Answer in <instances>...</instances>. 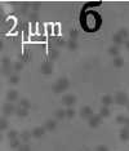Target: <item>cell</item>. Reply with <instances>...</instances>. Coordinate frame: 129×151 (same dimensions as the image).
<instances>
[{
  "instance_id": "1",
  "label": "cell",
  "mask_w": 129,
  "mask_h": 151,
  "mask_svg": "<svg viewBox=\"0 0 129 151\" xmlns=\"http://www.w3.org/2000/svg\"><path fill=\"white\" fill-rule=\"evenodd\" d=\"M70 87V81L66 78H59L58 80L56 81V84L53 85V92L54 93H62L65 90H67V88Z\"/></svg>"
},
{
  "instance_id": "10",
  "label": "cell",
  "mask_w": 129,
  "mask_h": 151,
  "mask_svg": "<svg viewBox=\"0 0 129 151\" xmlns=\"http://www.w3.org/2000/svg\"><path fill=\"white\" fill-rule=\"evenodd\" d=\"M101 102H102V106L109 107L110 105L114 103V97L112 96H110V94H106V96H103V97L101 98Z\"/></svg>"
},
{
  "instance_id": "19",
  "label": "cell",
  "mask_w": 129,
  "mask_h": 151,
  "mask_svg": "<svg viewBox=\"0 0 129 151\" xmlns=\"http://www.w3.org/2000/svg\"><path fill=\"white\" fill-rule=\"evenodd\" d=\"M54 115H56V119L57 120L65 119V117H66V110H63V108H58V110H56Z\"/></svg>"
},
{
  "instance_id": "9",
  "label": "cell",
  "mask_w": 129,
  "mask_h": 151,
  "mask_svg": "<svg viewBox=\"0 0 129 151\" xmlns=\"http://www.w3.org/2000/svg\"><path fill=\"white\" fill-rule=\"evenodd\" d=\"M17 99H18V92H17V90H14V89L8 90V93H7V101L13 103V102L17 101Z\"/></svg>"
},
{
  "instance_id": "6",
  "label": "cell",
  "mask_w": 129,
  "mask_h": 151,
  "mask_svg": "<svg viewBox=\"0 0 129 151\" xmlns=\"http://www.w3.org/2000/svg\"><path fill=\"white\" fill-rule=\"evenodd\" d=\"M62 103L67 107H73L75 103H76V97L74 94H66L63 98H62Z\"/></svg>"
},
{
  "instance_id": "37",
  "label": "cell",
  "mask_w": 129,
  "mask_h": 151,
  "mask_svg": "<svg viewBox=\"0 0 129 151\" xmlns=\"http://www.w3.org/2000/svg\"><path fill=\"white\" fill-rule=\"evenodd\" d=\"M38 18H39V14H38V12H32L31 14H30V20L31 21H38Z\"/></svg>"
},
{
  "instance_id": "30",
  "label": "cell",
  "mask_w": 129,
  "mask_h": 151,
  "mask_svg": "<svg viewBox=\"0 0 129 151\" xmlns=\"http://www.w3.org/2000/svg\"><path fill=\"white\" fill-rule=\"evenodd\" d=\"M68 35H70V39H73V40H76L77 36H79V31H77L76 29H71L70 32H68Z\"/></svg>"
},
{
  "instance_id": "25",
  "label": "cell",
  "mask_w": 129,
  "mask_h": 151,
  "mask_svg": "<svg viewBox=\"0 0 129 151\" xmlns=\"http://www.w3.org/2000/svg\"><path fill=\"white\" fill-rule=\"evenodd\" d=\"M100 115L102 117H107V116H110V108L109 107H106V106H102L100 108Z\"/></svg>"
},
{
  "instance_id": "24",
  "label": "cell",
  "mask_w": 129,
  "mask_h": 151,
  "mask_svg": "<svg viewBox=\"0 0 129 151\" xmlns=\"http://www.w3.org/2000/svg\"><path fill=\"white\" fill-rule=\"evenodd\" d=\"M9 145H10V147H12V149L18 150V149H20V146H21V145H22V143H21V140H20V138H16V140H12Z\"/></svg>"
},
{
  "instance_id": "13",
  "label": "cell",
  "mask_w": 129,
  "mask_h": 151,
  "mask_svg": "<svg viewBox=\"0 0 129 151\" xmlns=\"http://www.w3.org/2000/svg\"><path fill=\"white\" fill-rule=\"evenodd\" d=\"M32 137V133L31 132H29V131H23V132H21L20 133V140L22 141V142H29L30 141V138Z\"/></svg>"
},
{
  "instance_id": "31",
  "label": "cell",
  "mask_w": 129,
  "mask_h": 151,
  "mask_svg": "<svg viewBox=\"0 0 129 151\" xmlns=\"http://www.w3.org/2000/svg\"><path fill=\"white\" fill-rule=\"evenodd\" d=\"M13 67H14V71H22V69H23V62H22V61H17V62L13 65Z\"/></svg>"
},
{
  "instance_id": "41",
  "label": "cell",
  "mask_w": 129,
  "mask_h": 151,
  "mask_svg": "<svg viewBox=\"0 0 129 151\" xmlns=\"http://www.w3.org/2000/svg\"><path fill=\"white\" fill-rule=\"evenodd\" d=\"M124 47L129 50V39H128V40H125V41H124Z\"/></svg>"
},
{
  "instance_id": "20",
  "label": "cell",
  "mask_w": 129,
  "mask_h": 151,
  "mask_svg": "<svg viewBox=\"0 0 129 151\" xmlns=\"http://www.w3.org/2000/svg\"><path fill=\"white\" fill-rule=\"evenodd\" d=\"M66 47L68 48V50H76L77 49V41L76 40H73V39H70V40H67V45Z\"/></svg>"
},
{
  "instance_id": "42",
  "label": "cell",
  "mask_w": 129,
  "mask_h": 151,
  "mask_svg": "<svg viewBox=\"0 0 129 151\" xmlns=\"http://www.w3.org/2000/svg\"><path fill=\"white\" fill-rule=\"evenodd\" d=\"M127 106H128V110H129V103H128V105H127Z\"/></svg>"
},
{
  "instance_id": "16",
  "label": "cell",
  "mask_w": 129,
  "mask_h": 151,
  "mask_svg": "<svg viewBox=\"0 0 129 151\" xmlns=\"http://www.w3.org/2000/svg\"><path fill=\"white\" fill-rule=\"evenodd\" d=\"M18 107H22V108L29 110V108L31 107V102H30L27 98H21L20 102H18Z\"/></svg>"
},
{
  "instance_id": "38",
  "label": "cell",
  "mask_w": 129,
  "mask_h": 151,
  "mask_svg": "<svg viewBox=\"0 0 129 151\" xmlns=\"http://www.w3.org/2000/svg\"><path fill=\"white\" fill-rule=\"evenodd\" d=\"M31 8H32V10H34V12H38L39 8H40V4H39V3H32Z\"/></svg>"
},
{
  "instance_id": "4",
  "label": "cell",
  "mask_w": 129,
  "mask_h": 151,
  "mask_svg": "<svg viewBox=\"0 0 129 151\" xmlns=\"http://www.w3.org/2000/svg\"><path fill=\"white\" fill-rule=\"evenodd\" d=\"M16 111H17V107L14 106L12 102H7V103H4V106H3V114H4V116L14 115Z\"/></svg>"
},
{
  "instance_id": "34",
  "label": "cell",
  "mask_w": 129,
  "mask_h": 151,
  "mask_svg": "<svg viewBox=\"0 0 129 151\" xmlns=\"http://www.w3.org/2000/svg\"><path fill=\"white\" fill-rule=\"evenodd\" d=\"M18 151H31V149H30V146H29L27 143H22V145L20 146Z\"/></svg>"
},
{
  "instance_id": "36",
  "label": "cell",
  "mask_w": 129,
  "mask_h": 151,
  "mask_svg": "<svg viewBox=\"0 0 129 151\" xmlns=\"http://www.w3.org/2000/svg\"><path fill=\"white\" fill-rule=\"evenodd\" d=\"M57 47H65V45H67V43L65 41V39H58V40L56 41Z\"/></svg>"
},
{
  "instance_id": "22",
  "label": "cell",
  "mask_w": 129,
  "mask_h": 151,
  "mask_svg": "<svg viewBox=\"0 0 129 151\" xmlns=\"http://www.w3.org/2000/svg\"><path fill=\"white\" fill-rule=\"evenodd\" d=\"M112 63H114V66H115V67H118V69H120V67H123V66H124V59L121 58V57H115V58H114V61H112Z\"/></svg>"
},
{
  "instance_id": "8",
  "label": "cell",
  "mask_w": 129,
  "mask_h": 151,
  "mask_svg": "<svg viewBox=\"0 0 129 151\" xmlns=\"http://www.w3.org/2000/svg\"><path fill=\"white\" fill-rule=\"evenodd\" d=\"M93 115V110L92 107L89 106H83L82 108H80V116L83 117V119H89Z\"/></svg>"
},
{
  "instance_id": "21",
  "label": "cell",
  "mask_w": 129,
  "mask_h": 151,
  "mask_svg": "<svg viewBox=\"0 0 129 151\" xmlns=\"http://www.w3.org/2000/svg\"><path fill=\"white\" fill-rule=\"evenodd\" d=\"M16 115L18 116V117H26V116L29 115V110H26V108H22V107H17Z\"/></svg>"
},
{
  "instance_id": "29",
  "label": "cell",
  "mask_w": 129,
  "mask_h": 151,
  "mask_svg": "<svg viewBox=\"0 0 129 151\" xmlns=\"http://www.w3.org/2000/svg\"><path fill=\"white\" fill-rule=\"evenodd\" d=\"M8 128V120L5 119V116H3L0 119V131H5Z\"/></svg>"
},
{
  "instance_id": "14",
  "label": "cell",
  "mask_w": 129,
  "mask_h": 151,
  "mask_svg": "<svg viewBox=\"0 0 129 151\" xmlns=\"http://www.w3.org/2000/svg\"><path fill=\"white\" fill-rule=\"evenodd\" d=\"M119 53H120V48L118 47V45H111V47L109 48V54L110 56H112L114 58L115 57H119Z\"/></svg>"
},
{
  "instance_id": "39",
  "label": "cell",
  "mask_w": 129,
  "mask_h": 151,
  "mask_svg": "<svg viewBox=\"0 0 129 151\" xmlns=\"http://www.w3.org/2000/svg\"><path fill=\"white\" fill-rule=\"evenodd\" d=\"M96 151H109V149H107L106 146H103V145H101V146L97 147V150H96Z\"/></svg>"
},
{
  "instance_id": "27",
  "label": "cell",
  "mask_w": 129,
  "mask_h": 151,
  "mask_svg": "<svg viewBox=\"0 0 129 151\" xmlns=\"http://www.w3.org/2000/svg\"><path fill=\"white\" fill-rule=\"evenodd\" d=\"M75 114H76V111L74 110V107H67V108H66V117L73 119V117L75 116Z\"/></svg>"
},
{
  "instance_id": "18",
  "label": "cell",
  "mask_w": 129,
  "mask_h": 151,
  "mask_svg": "<svg viewBox=\"0 0 129 151\" xmlns=\"http://www.w3.org/2000/svg\"><path fill=\"white\" fill-rule=\"evenodd\" d=\"M120 140L121 141H129V128H123L120 131Z\"/></svg>"
},
{
  "instance_id": "2",
  "label": "cell",
  "mask_w": 129,
  "mask_h": 151,
  "mask_svg": "<svg viewBox=\"0 0 129 151\" xmlns=\"http://www.w3.org/2000/svg\"><path fill=\"white\" fill-rule=\"evenodd\" d=\"M114 103L119 105V106H124V105H128L129 103V97L125 92L123 90H119L116 92V94L114 96Z\"/></svg>"
},
{
  "instance_id": "35",
  "label": "cell",
  "mask_w": 129,
  "mask_h": 151,
  "mask_svg": "<svg viewBox=\"0 0 129 151\" xmlns=\"http://www.w3.org/2000/svg\"><path fill=\"white\" fill-rule=\"evenodd\" d=\"M1 65H3V66L12 65V63H10V59L8 58V57H3V58H1Z\"/></svg>"
},
{
  "instance_id": "33",
  "label": "cell",
  "mask_w": 129,
  "mask_h": 151,
  "mask_svg": "<svg viewBox=\"0 0 129 151\" xmlns=\"http://www.w3.org/2000/svg\"><path fill=\"white\" fill-rule=\"evenodd\" d=\"M125 119H127V116H124V115H118V116H116V123H118V124L124 125Z\"/></svg>"
},
{
  "instance_id": "17",
  "label": "cell",
  "mask_w": 129,
  "mask_h": 151,
  "mask_svg": "<svg viewBox=\"0 0 129 151\" xmlns=\"http://www.w3.org/2000/svg\"><path fill=\"white\" fill-rule=\"evenodd\" d=\"M124 41L125 40L119 34H115V35L112 36V43H114V45H118V47H120V45L124 44Z\"/></svg>"
},
{
  "instance_id": "40",
  "label": "cell",
  "mask_w": 129,
  "mask_h": 151,
  "mask_svg": "<svg viewBox=\"0 0 129 151\" xmlns=\"http://www.w3.org/2000/svg\"><path fill=\"white\" fill-rule=\"evenodd\" d=\"M124 127L125 128H129V117L127 116V119H125V122H124Z\"/></svg>"
},
{
  "instance_id": "5",
  "label": "cell",
  "mask_w": 129,
  "mask_h": 151,
  "mask_svg": "<svg viewBox=\"0 0 129 151\" xmlns=\"http://www.w3.org/2000/svg\"><path fill=\"white\" fill-rule=\"evenodd\" d=\"M101 122H102V116L100 114H93V115L88 119V123H89V127H91V128H97V127L101 124Z\"/></svg>"
},
{
  "instance_id": "3",
  "label": "cell",
  "mask_w": 129,
  "mask_h": 151,
  "mask_svg": "<svg viewBox=\"0 0 129 151\" xmlns=\"http://www.w3.org/2000/svg\"><path fill=\"white\" fill-rule=\"evenodd\" d=\"M53 70H54V66H53V62L50 61H44L40 66V72L43 75H50Z\"/></svg>"
},
{
  "instance_id": "15",
  "label": "cell",
  "mask_w": 129,
  "mask_h": 151,
  "mask_svg": "<svg viewBox=\"0 0 129 151\" xmlns=\"http://www.w3.org/2000/svg\"><path fill=\"white\" fill-rule=\"evenodd\" d=\"M13 70H14V67H13V66H12V65H8V66H3V67H1L3 75H5V76H8V78L13 75V74H12V71H13Z\"/></svg>"
},
{
  "instance_id": "11",
  "label": "cell",
  "mask_w": 129,
  "mask_h": 151,
  "mask_svg": "<svg viewBox=\"0 0 129 151\" xmlns=\"http://www.w3.org/2000/svg\"><path fill=\"white\" fill-rule=\"evenodd\" d=\"M48 57H49L50 61H56L59 57V50L57 48H50L49 52H48Z\"/></svg>"
},
{
  "instance_id": "12",
  "label": "cell",
  "mask_w": 129,
  "mask_h": 151,
  "mask_svg": "<svg viewBox=\"0 0 129 151\" xmlns=\"http://www.w3.org/2000/svg\"><path fill=\"white\" fill-rule=\"evenodd\" d=\"M44 128L47 129V131H54V129L57 128V123L56 120H52V119H48L45 123H44Z\"/></svg>"
},
{
  "instance_id": "32",
  "label": "cell",
  "mask_w": 129,
  "mask_h": 151,
  "mask_svg": "<svg viewBox=\"0 0 129 151\" xmlns=\"http://www.w3.org/2000/svg\"><path fill=\"white\" fill-rule=\"evenodd\" d=\"M18 81H20V76H18V75L13 74L12 76H9V83L10 84H18Z\"/></svg>"
},
{
  "instance_id": "26",
  "label": "cell",
  "mask_w": 129,
  "mask_h": 151,
  "mask_svg": "<svg viewBox=\"0 0 129 151\" xmlns=\"http://www.w3.org/2000/svg\"><path fill=\"white\" fill-rule=\"evenodd\" d=\"M20 58H21V61H22V62H29L30 59L32 58V54L30 53V52H25L23 54H21Z\"/></svg>"
},
{
  "instance_id": "7",
  "label": "cell",
  "mask_w": 129,
  "mask_h": 151,
  "mask_svg": "<svg viewBox=\"0 0 129 151\" xmlns=\"http://www.w3.org/2000/svg\"><path fill=\"white\" fill-rule=\"evenodd\" d=\"M45 131L47 129L44 128V127H35V128L31 131L32 137L34 138H41L44 134H45Z\"/></svg>"
},
{
  "instance_id": "28",
  "label": "cell",
  "mask_w": 129,
  "mask_h": 151,
  "mask_svg": "<svg viewBox=\"0 0 129 151\" xmlns=\"http://www.w3.org/2000/svg\"><path fill=\"white\" fill-rule=\"evenodd\" d=\"M7 137L9 138V141H12V140H16V138H20V134H18L17 131H9L8 134H7Z\"/></svg>"
},
{
  "instance_id": "23",
  "label": "cell",
  "mask_w": 129,
  "mask_h": 151,
  "mask_svg": "<svg viewBox=\"0 0 129 151\" xmlns=\"http://www.w3.org/2000/svg\"><path fill=\"white\" fill-rule=\"evenodd\" d=\"M118 34H119L120 36H121V38L124 39V40H128V39H129V31H128V29H125V27L120 29Z\"/></svg>"
}]
</instances>
